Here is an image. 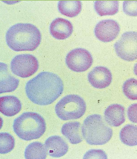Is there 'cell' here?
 Wrapping results in <instances>:
<instances>
[{
	"mask_svg": "<svg viewBox=\"0 0 137 159\" xmlns=\"http://www.w3.org/2000/svg\"><path fill=\"white\" fill-rule=\"evenodd\" d=\"M63 82L57 74L42 72L29 80L25 90L29 99L34 103L41 105L51 104L62 94Z\"/></svg>",
	"mask_w": 137,
	"mask_h": 159,
	"instance_id": "obj_1",
	"label": "cell"
},
{
	"mask_svg": "<svg viewBox=\"0 0 137 159\" xmlns=\"http://www.w3.org/2000/svg\"><path fill=\"white\" fill-rule=\"evenodd\" d=\"M41 40L40 31L30 23L16 24L9 28L5 35L8 47L17 52L33 51L39 46Z\"/></svg>",
	"mask_w": 137,
	"mask_h": 159,
	"instance_id": "obj_2",
	"label": "cell"
},
{
	"mask_svg": "<svg viewBox=\"0 0 137 159\" xmlns=\"http://www.w3.org/2000/svg\"><path fill=\"white\" fill-rule=\"evenodd\" d=\"M13 127L19 138L28 141L40 138L45 131L46 125L45 120L39 114L26 112L14 119Z\"/></svg>",
	"mask_w": 137,
	"mask_h": 159,
	"instance_id": "obj_3",
	"label": "cell"
},
{
	"mask_svg": "<svg viewBox=\"0 0 137 159\" xmlns=\"http://www.w3.org/2000/svg\"><path fill=\"white\" fill-rule=\"evenodd\" d=\"M82 135L86 142L91 145H102L110 139L112 129L101 116L97 114L89 115L84 121L81 126Z\"/></svg>",
	"mask_w": 137,
	"mask_h": 159,
	"instance_id": "obj_4",
	"label": "cell"
},
{
	"mask_svg": "<svg viewBox=\"0 0 137 159\" xmlns=\"http://www.w3.org/2000/svg\"><path fill=\"white\" fill-rule=\"evenodd\" d=\"M86 109L84 99L76 94L65 96L57 103L55 107L56 115L64 121L80 118L84 114Z\"/></svg>",
	"mask_w": 137,
	"mask_h": 159,
	"instance_id": "obj_5",
	"label": "cell"
},
{
	"mask_svg": "<svg viewBox=\"0 0 137 159\" xmlns=\"http://www.w3.org/2000/svg\"><path fill=\"white\" fill-rule=\"evenodd\" d=\"M117 56L123 60L131 61L137 59V32L126 31L114 44Z\"/></svg>",
	"mask_w": 137,
	"mask_h": 159,
	"instance_id": "obj_6",
	"label": "cell"
},
{
	"mask_svg": "<svg viewBox=\"0 0 137 159\" xmlns=\"http://www.w3.org/2000/svg\"><path fill=\"white\" fill-rule=\"evenodd\" d=\"M39 67L38 61L33 55L23 54L15 56L11 60L10 69L14 75L20 77H29L35 73Z\"/></svg>",
	"mask_w": 137,
	"mask_h": 159,
	"instance_id": "obj_7",
	"label": "cell"
},
{
	"mask_svg": "<svg viewBox=\"0 0 137 159\" xmlns=\"http://www.w3.org/2000/svg\"><path fill=\"white\" fill-rule=\"evenodd\" d=\"M65 63L71 70L77 72H81L88 70L91 66L93 59L90 53L83 48L72 50L67 54Z\"/></svg>",
	"mask_w": 137,
	"mask_h": 159,
	"instance_id": "obj_8",
	"label": "cell"
},
{
	"mask_svg": "<svg viewBox=\"0 0 137 159\" xmlns=\"http://www.w3.org/2000/svg\"><path fill=\"white\" fill-rule=\"evenodd\" d=\"M120 30L119 25L116 21L108 19L99 21L95 27L94 33L96 37L100 41L108 42L115 39Z\"/></svg>",
	"mask_w": 137,
	"mask_h": 159,
	"instance_id": "obj_9",
	"label": "cell"
},
{
	"mask_svg": "<svg viewBox=\"0 0 137 159\" xmlns=\"http://www.w3.org/2000/svg\"><path fill=\"white\" fill-rule=\"evenodd\" d=\"M88 78L93 87L102 89L110 85L112 81V76L111 72L107 68L97 66L89 73Z\"/></svg>",
	"mask_w": 137,
	"mask_h": 159,
	"instance_id": "obj_10",
	"label": "cell"
},
{
	"mask_svg": "<svg viewBox=\"0 0 137 159\" xmlns=\"http://www.w3.org/2000/svg\"><path fill=\"white\" fill-rule=\"evenodd\" d=\"M73 27L68 20L57 18L53 21L50 25L49 31L51 35L58 40H64L72 34Z\"/></svg>",
	"mask_w": 137,
	"mask_h": 159,
	"instance_id": "obj_11",
	"label": "cell"
},
{
	"mask_svg": "<svg viewBox=\"0 0 137 159\" xmlns=\"http://www.w3.org/2000/svg\"><path fill=\"white\" fill-rule=\"evenodd\" d=\"M44 144L47 154L53 157H59L64 156L68 149L66 142L58 135L49 137L46 140Z\"/></svg>",
	"mask_w": 137,
	"mask_h": 159,
	"instance_id": "obj_12",
	"label": "cell"
},
{
	"mask_svg": "<svg viewBox=\"0 0 137 159\" xmlns=\"http://www.w3.org/2000/svg\"><path fill=\"white\" fill-rule=\"evenodd\" d=\"M125 108L122 105L118 104H111L104 111V120L110 126H119L125 121Z\"/></svg>",
	"mask_w": 137,
	"mask_h": 159,
	"instance_id": "obj_13",
	"label": "cell"
},
{
	"mask_svg": "<svg viewBox=\"0 0 137 159\" xmlns=\"http://www.w3.org/2000/svg\"><path fill=\"white\" fill-rule=\"evenodd\" d=\"M20 101L14 96H5L0 97V111L5 116H13L21 110Z\"/></svg>",
	"mask_w": 137,
	"mask_h": 159,
	"instance_id": "obj_14",
	"label": "cell"
},
{
	"mask_svg": "<svg viewBox=\"0 0 137 159\" xmlns=\"http://www.w3.org/2000/svg\"><path fill=\"white\" fill-rule=\"evenodd\" d=\"M0 93L12 92L19 85V80L8 72L7 65L0 63Z\"/></svg>",
	"mask_w": 137,
	"mask_h": 159,
	"instance_id": "obj_15",
	"label": "cell"
},
{
	"mask_svg": "<svg viewBox=\"0 0 137 159\" xmlns=\"http://www.w3.org/2000/svg\"><path fill=\"white\" fill-rule=\"evenodd\" d=\"M62 135L72 144H76L83 140L80 123L77 121L64 124L61 128Z\"/></svg>",
	"mask_w": 137,
	"mask_h": 159,
	"instance_id": "obj_16",
	"label": "cell"
},
{
	"mask_svg": "<svg viewBox=\"0 0 137 159\" xmlns=\"http://www.w3.org/2000/svg\"><path fill=\"white\" fill-rule=\"evenodd\" d=\"M57 7L62 14L72 18L76 16L80 12L82 4L79 1H60L58 2Z\"/></svg>",
	"mask_w": 137,
	"mask_h": 159,
	"instance_id": "obj_17",
	"label": "cell"
},
{
	"mask_svg": "<svg viewBox=\"0 0 137 159\" xmlns=\"http://www.w3.org/2000/svg\"><path fill=\"white\" fill-rule=\"evenodd\" d=\"M119 6L117 1H96L94 4L95 11L100 16L115 15L118 11Z\"/></svg>",
	"mask_w": 137,
	"mask_h": 159,
	"instance_id": "obj_18",
	"label": "cell"
},
{
	"mask_svg": "<svg viewBox=\"0 0 137 159\" xmlns=\"http://www.w3.org/2000/svg\"><path fill=\"white\" fill-rule=\"evenodd\" d=\"M47 154L44 144L38 141L29 144L24 152V157L26 159H45Z\"/></svg>",
	"mask_w": 137,
	"mask_h": 159,
	"instance_id": "obj_19",
	"label": "cell"
},
{
	"mask_svg": "<svg viewBox=\"0 0 137 159\" xmlns=\"http://www.w3.org/2000/svg\"><path fill=\"white\" fill-rule=\"evenodd\" d=\"M119 138L122 142L126 145H137V126L132 124L125 125L120 131Z\"/></svg>",
	"mask_w": 137,
	"mask_h": 159,
	"instance_id": "obj_20",
	"label": "cell"
},
{
	"mask_svg": "<svg viewBox=\"0 0 137 159\" xmlns=\"http://www.w3.org/2000/svg\"><path fill=\"white\" fill-rule=\"evenodd\" d=\"M14 137L7 132L0 133V153L1 154H7L11 151L15 146Z\"/></svg>",
	"mask_w": 137,
	"mask_h": 159,
	"instance_id": "obj_21",
	"label": "cell"
},
{
	"mask_svg": "<svg viewBox=\"0 0 137 159\" xmlns=\"http://www.w3.org/2000/svg\"><path fill=\"white\" fill-rule=\"evenodd\" d=\"M123 91L125 96L132 100H137V80L130 78L124 83Z\"/></svg>",
	"mask_w": 137,
	"mask_h": 159,
	"instance_id": "obj_22",
	"label": "cell"
},
{
	"mask_svg": "<svg viewBox=\"0 0 137 159\" xmlns=\"http://www.w3.org/2000/svg\"><path fill=\"white\" fill-rule=\"evenodd\" d=\"M123 8L126 14L131 16H137V1H124Z\"/></svg>",
	"mask_w": 137,
	"mask_h": 159,
	"instance_id": "obj_23",
	"label": "cell"
},
{
	"mask_svg": "<svg viewBox=\"0 0 137 159\" xmlns=\"http://www.w3.org/2000/svg\"><path fill=\"white\" fill-rule=\"evenodd\" d=\"M97 158H107L106 153L100 149H91L88 151L84 154L83 158H97Z\"/></svg>",
	"mask_w": 137,
	"mask_h": 159,
	"instance_id": "obj_24",
	"label": "cell"
},
{
	"mask_svg": "<svg viewBox=\"0 0 137 159\" xmlns=\"http://www.w3.org/2000/svg\"><path fill=\"white\" fill-rule=\"evenodd\" d=\"M127 115L129 120L131 122L137 123V103L132 104L128 107Z\"/></svg>",
	"mask_w": 137,
	"mask_h": 159,
	"instance_id": "obj_25",
	"label": "cell"
},
{
	"mask_svg": "<svg viewBox=\"0 0 137 159\" xmlns=\"http://www.w3.org/2000/svg\"><path fill=\"white\" fill-rule=\"evenodd\" d=\"M133 71L135 74L137 76V63L134 65L133 68Z\"/></svg>",
	"mask_w": 137,
	"mask_h": 159,
	"instance_id": "obj_26",
	"label": "cell"
}]
</instances>
